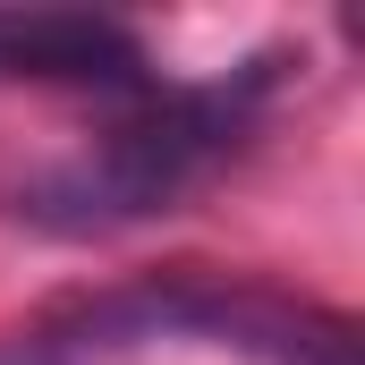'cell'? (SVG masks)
I'll use <instances>...</instances> for the list:
<instances>
[{
	"mask_svg": "<svg viewBox=\"0 0 365 365\" xmlns=\"http://www.w3.org/2000/svg\"><path fill=\"white\" fill-rule=\"evenodd\" d=\"M0 77L34 86H145V43L93 9H0Z\"/></svg>",
	"mask_w": 365,
	"mask_h": 365,
	"instance_id": "3957f363",
	"label": "cell"
},
{
	"mask_svg": "<svg viewBox=\"0 0 365 365\" xmlns=\"http://www.w3.org/2000/svg\"><path fill=\"white\" fill-rule=\"evenodd\" d=\"M170 331H204V340L255 349L272 365H357V340L340 314L289 306L264 289H230V280H136V289L68 297L43 323H26L0 349V365H93V357L136 349V340H170Z\"/></svg>",
	"mask_w": 365,
	"mask_h": 365,
	"instance_id": "7a4b0ae2",
	"label": "cell"
},
{
	"mask_svg": "<svg viewBox=\"0 0 365 365\" xmlns=\"http://www.w3.org/2000/svg\"><path fill=\"white\" fill-rule=\"evenodd\" d=\"M272 77H280V60H247V68H230L212 86L145 93L119 128L93 136L86 153L34 170L9 195V212L34 221V230H51V238H93V230H128V221L179 212V195H195L247 145Z\"/></svg>",
	"mask_w": 365,
	"mask_h": 365,
	"instance_id": "6da1fadb",
	"label": "cell"
}]
</instances>
